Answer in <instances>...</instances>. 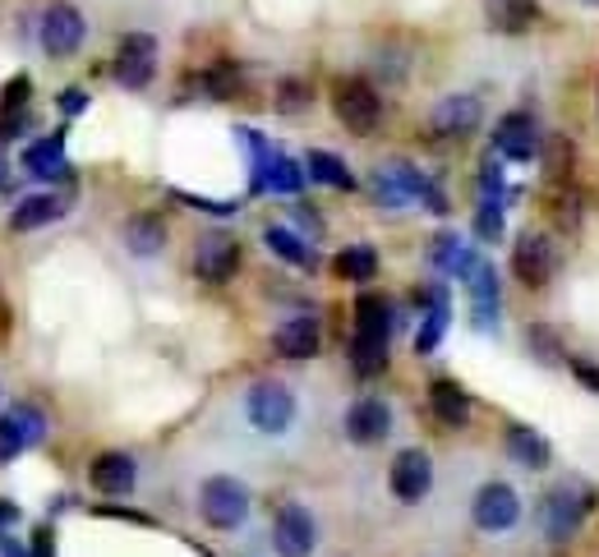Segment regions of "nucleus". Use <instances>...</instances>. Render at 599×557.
I'll list each match as a JSON object with an SVG mask.
<instances>
[{"label":"nucleus","mask_w":599,"mask_h":557,"mask_svg":"<svg viewBox=\"0 0 599 557\" xmlns=\"http://www.w3.org/2000/svg\"><path fill=\"white\" fill-rule=\"evenodd\" d=\"M369 189H373V198H379V208H388V212H402L411 204H425L429 212H448V198H442V189L429 181L425 171H415L402 158L373 166Z\"/></svg>","instance_id":"nucleus-1"},{"label":"nucleus","mask_w":599,"mask_h":557,"mask_svg":"<svg viewBox=\"0 0 599 557\" xmlns=\"http://www.w3.org/2000/svg\"><path fill=\"white\" fill-rule=\"evenodd\" d=\"M590 507H595V494L586 484H576V479H563V484H553L544 502H540V530H544V539L553 544H567L576 530H581V521L590 517Z\"/></svg>","instance_id":"nucleus-2"},{"label":"nucleus","mask_w":599,"mask_h":557,"mask_svg":"<svg viewBox=\"0 0 599 557\" xmlns=\"http://www.w3.org/2000/svg\"><path fill=\"white\" fill-rule=\"evenodd\" d=\"M332 111H337V120L350 134H360V139H369V134L383 125V97L369 79H337V88H332Z\"/></svg>","instance_id":"nucleus-3"},{"label":"nucleus","mask_w":599,"mask_h":557,"mask_svg":"<svg viewBox=\"0 0 599 557\" xmlns=\"http://www.w3.org/2000/svg\"><path fill=\"white\" fill-rule=\"evenodd\" d=\"M296 392L286 387V383H273V378H263V383H254L245 392V419L258 429V433H268V438H281L286 429L296 425Z\"/></svg>","instance_id":"nucleus-4"},{"label":"nucleus","mask_w":599,"mask_h":557,"mask_svg":"<svg viewBox=\"0 0 599 557\" xmlns=\"http://www.w3.org/2000/svg\"><path fill=\"white\" fill-rule=\"evenodd\" d=\"M198 517H204L212 530H235L250 517V488L231 479V475H212L204 488H198Z\"/></svg>","instance_id":"nucleus-5"},{"label":"nucleus","mask_w":599,"mask_h":557,"mask_svg":"<svg viewBox=\"0 0 599 557\" xmlns=\"http://www.w3.org/2000/svg\"><path fill=\"white\" fill-rule=\"evenodd\" d=\"M111 74H116V83L129 88V93L148 88L152 74H158V37H148V33H125L120 47H116V60H111Z\"/></svg>","instance_id":"nucleus-6"},{"label":"nucleus","mask_w":599,"mask_h":557,"mask_svg":"<svg viewBox=\"0 0 599 557\" xmlns=\"http://www.w3.org/2000/svg\"><path fill=\"white\" fill-rule=\"evenodd\" d=\"M240 272V240L227 231H208L194 244V277L204 286H227Z\"/></svg>","instance_id":"nucleus-7"},{"label":"nucleus","mask_w":599,"mask_h":557,"mask_svg":"<svg viewBox=\"0 0 599 557\" xmlns=\"http://www.w3.org/2000/svg\"><path fill=\"white\" fill-rule=\"evenodd\" d=\"M388 488H392V498L406 502V507L425 502L429 488H434V461H429V452H419V448L396 452L392 456V471H388Z\"/></svg>","instance_id":"nucleus-8"},{"label":"nucleus","mask_w":599,"mask_h":557,"mask_svg":"<svg viewBox=\"0 0 599 557\" xmlns=\"http://www.w3.org/2000/svg\"><path fill=\"white\" fill-rule=\"evenodd\" d=\"M544 148L540 120L530 111H507V116L494 125V152L503 162H530Z\"/></svg>","instance_id":"nucleus-9"},{"label":"nucleus","mask_w":599,"mask_h":557,"mask_svg":"<svg viewBox=\"0 0 599 557\" xmlns=\"http://www.w3.org/2000/svg\"><path fill=\"white\" fill-rule=\"evenodd\" d=\"M42 438H47V415L37 406H28V401H19V406H10L0 415V461L24 456Z\"/></svg>","instance_id":"nucleus-10"},{"label":"nucleus","mask_w":599,"mask_h":557,"mask_svg":"<svg viewBox=\"0 0 599 557\" xmlns=\"http://www.w3.org/2000/svg\"><path fill=\"white\" fill-rule=\"evenodd\" d=\"M480 120H484V106L475 93H448L429 111V134L434 139H465V134L480 129Z\"/></svg>","instance_id":"nucleus-11"},{"label":"nucleus","mask_w":599,"mask_h":557,"mask_svg":"<svg viewBox=\"0 0 599 557\" xmlns=\"http://www.w3.org/2000/svg\"><path fill=\"white\" fill-rule=\"evenodd\" d=\"M517 517H521V498H517V488H512V484H503V479L484 484L480 494H475V502H471V521H475L484 534H503V530H512Z\"/></svg>","instance_id":"nucleus-12"},{"label":"nucleus","mask_w":599,"mask_h":557,"mask_svg":"<svg viewBox=\"0 0 599 557\" xmlns=\"http://www.w3.org/2000/svg\"><path fill=\"white\" fill-rule=\"evenodd\" d=\"M83 33H88L83 14H79L74 5H65V0L47 5V14H42V28H37V37H42V51L56 56V60L74 56V51L83 47Z\"/></svg>","instance_id":"nucleus-13"},{"label":"nucleus","mask_w":599,"mask_h":557,"mask_svg":"<svg viewBox=\"0 0 599 557\" xmlns=\"http://www.w3.org/2000/svg\"><path fill=\"white\" fill-rule=\"evenodd\" d=\"M319 544V525L300 502H281L277 521H273V548L281 557H309Z\"/></svg>","instance_id":"nucleus-14"},{"label":"nucleus","mask_w":599,"mask_h":557,"mask_svg":"<svg viewBox=\"0 0 599 557\" xmlns=\"http://www.w3.org/2000/svg\"><path fill=\"white\" fill-rule=\"evenodd\" d=\"M553 272H558V250H553V240L540 231H526L512 244V277L521 286H544Z\"/></svg>","instance_id":"nucleus-15"},{"label":"nucleus","mask_w":599,"mask_h":557,"mask_svg":"<svg viewBox=\"0 0 599 557\" xmlns=\"http://www.w3.org/2000/svg\"><path fill=\"white\" fill-rule=\"evenodd\" d=\"M465 291H471V314H475V327L480 332H494L498 323V291H503V281L494 272V263H484L475 258L471 267H465Z\"/></svg>","instance_id":"nucleus-16"},{"label":"nucleus","mask_w":599,"mask_h":557,"mask_svg":"<svg viewBox=\"0 0 599 557\" xmlns=\"http://www.w3.org/2000/svg\"><path fill=\"white\" fill-rule=\"evenodd\" d=\"M392 433V406L379 396H360L355 406L346 410V438L355 448H373V442H383Z\"/></svg>","instance_id":"nucleus-17"},{"label":"nucleus","mask_w":599,"mask_h":557,"mask_svg":"<svg viewBox=\"0 0 599 557\" xmlns=\"http://www.w3.org/2000/svg\"><path fill=\"white\" fill-rule=\"evenodd\" d=\"M273 350L281 360H314L323 350V323L314 314H296L273 332Z\"/></svg>","instance_id":"nucleus-18"},{"label":"nucleus","mask_w":599,"mask_h":557,"mask_svg":"<svg viewBox=\"0 0 599 557\" xmlns=\"http://www.w3.org/2000/svg\"><path fill=\"white\" fill-rule=\"evenodd\" d=\"M88 479H93L97 494L125 498V494H135V484H139V465H135V456H125V452H102L93 461V471H88Z\"/></svg>","instance_id":"nucleus-19"},{"label":"nucleus","mask_w":599,"mask_h":557,"mask_svg":"<svg viewBox=\"0 0 599 557\" xmlns=\"http://www.w3.org/2000/svg\"><path fill=\"white\" fill-rule=\"evenodd\" d=\"M350 337H360V341H392V300H383V295H373V291H365V295H355V332Z\"/></svg>","instance_id":"nucleus-20"},{"label":"nucleus","mask_w":599,"mask_h":557,"mask_svg":"<svg viewBox=\"0 0 599 557\" xmlns=\"http://www.w3.org/2000/svg\"><path fill=\"white\" fill-rule=\"evenodd\" d=\"M429 410L442 429H461L465 419H471V396H465V387H457L452 378H434L429 383Z\"/></svg>","instance_id":"nucleus-21"},{"label":"nucleus","mask_w":599,"mask_h":557,"mask_svg":"<svg viewBox=\"0 0 599 557\" xmlns=\"http://www.w3.org/2000/svg\"><path fill=\"white\" fill-rule=\"evenodd\" d=\"M120 240H125V250L135 254V258H158L166 250V221L152 217V212H139V217L125 221Z\"/></svg>","instance_id":"nucleus-22"},{"label":"nucleus","mask_w":599,"mask_h":557,"mask_svg":"<svg viewBox=\"0 0 599 557\" xmlns=\"http://www.w3.org/2000/svg\"><path fill=\"white\" fill-rule=\"evenodd\" d=\"M24 171L37 175V181H65V175H70V162H65V134L28 143L24 148Z\"/></svg>","instance_id":"nucleus-23"},{"label":"nucleus","mask_w":599,"mask_h":557,"mask_svg":"<svg viewBox=\"0 0 599 557\" xmlns=\"http://www.w3.org/2000/svg\"><path fill=\"white\" fill-rule=\"evenodd\" d=\"M503 442H507V456H512L521 471H544V465L553 461L549 438H544L540 429H530V425H512Z\"/></svg>","instance_id":"nucleus-24"},{"label":"nucleus","mask_w":599,"mask_h":557,"mask_svg":"<svg viewBox=\"0 0 599 557\" xmlns=\"http://www.w3.org/2000/svg\"><path fill=\"white\" fill-rule=\"evenodd\" d=\"M65 217V204L56 194H28V198H19L14 212H10V231H42V227H51V221Z\"/></svg>","instance_id":"nucleus-25"},{"label":"nucleus","mask_w":599,"mask_h":557,"mask_svg":"<svg viewBox=\"0 0 599 557\" xmlns=\"http://www.w3.org/2000/svg\"><path fill=\"white\" fill-rule=\"evenodd\" d=\"M484 19L498 33H526L540 19V0H484Z\"/></svg>","instance_id":"nucleus-26"},{"label":"nucleus","mask_w":599,"mask_h":557,"mask_svg":"<svg viewBox=\"0 0 599 557\" xmlns=\"http://www.w3.org/2000/svg\"><path fill=\"white\" fill-rule=\"evenodd\" d=\"M448 318H452L448 291H442V286H434V291H429V309H425V323H419V332H415V350H419V355H429V350L442 341V332H448Z\"/></svg>","instance_id":"nucleus-27"},{"label":"nucleus","mask_w":599,"mask_h":557,"mask_svg":"<svg viewBox=\"0 0 599 557\" xmlns=\"http://www.w3.org/2000/svg\"><path fill=\"white\" fill-rule=\"evenodd\" d=\"M332 267H337L342 281L365 286V281L379 277V254H373V244H350V250H342L337 258H332Z\"/></svg>","instance_id":"nucleus-28"},{"label":"nucleus","mask_w":599,"mask_h":557,"mask_svg":"<svg viewBox=\"0 0 599 557\" xmlns=\"http://www.w3.org/2000/svg\"><path fill=\"white\" fill-rule=\"evenodd\" d=\"M480 254H471L461 244V235H452V231H442V235H434V244H429V263L438 267V272H457V277H465V267H471Z\"/></svg>","instance_id":"nucleus-29"},{"label":"nucleus","mask_w":599,"mask_h":557,"mask_svg":"<svg viewBox=\"0 0 599 557\" xmlns=\"http://www.w3.org/2000/svg\"><path fill=\"white\" fill-rule=\"evenodd\" d=\"M304 175H309V181H319V185H327V189H355V175L346 171V162L332 158V152H323V148H314L304 158Z\"/></svg>","instance_id":"nucleus-30"},{"label":"nucleus","mask_w":599,"mask_h":557,"mask_svg":"<svg viewBox=\"0 0 599 557\" xmlns=\"http://www.w3.org/2000/svg\"><path fill=\"white\" fill-rule=\"evenodd\" d=\"M263 244L281 258V263H291V267H314V250L291 231V227H268L263 231Z\"/></svg>","instance_id":"nucleus-31"},{"label":"nucleus","mask_w":599,"mask_h":557,"mask_svg":"<svg viewBox=\"0 0 599 557\" xmlns=\"http://www.w3.org/2000/svg\"><path fill=\"white\" fill-rule=\"evenodd\" d=\"M235 88H240V70H235V65H227V60H217V65H208V70L198 74V93H204L208 102L235 97Z\"/></svg>","instance_id":"nucleus-32"},{"label":"nucleus","mask_w":599,"mask_h":557,"mask_svg":"<svg viewBox=\"0 0 599 557\" xmlns=\"http://www.w3.org/2000/svg\"><path fill=\"white\" fill-rule=\"evenodd\" d=\"M300 185H304V166H296L291 158H286V152H273L263 189H273V194H300Z\"/></svg>","instance_id":"nucleus-33"},{"label":"nucleus","mask_w":599,"mask_h":557,"mask_svg":"<svg viewBox=\"0 0 599 557\" xmlns=\"http://www.w3.org/2000/svg\"><path fill=\"white\" fill-rule=\"evenodd\" d=\"M350 369L360 378H379L388 369V346L383 341H360L350 337Z\"/></svg>","instance_id":"nucleus-34"},{"label":"nucleus","mask_w":599,"mask_h":557,"mask_svg":"<svg viewBox=\"0 0 599 557\" xmlns=\"http://www.w3.org/2000/svg\"><path fill=\"white\" fill-rule=\"evenodd\" d=\"M503 231H507V217H503V204L498 198H484L475 208V235L484 244H503Z\"/></svg>","instance_id":"nucleus-35"},{"label":"nucleus","mask_w":599,"mask_h":557,"mask_svg":"<svg viewBox=\"0 0 599 557\" xmlns=\"http://www.w3.org/2000/svg\"><path fill=\"white\" fill-rule=\"evenodd\" d=\"M480 194H484V198H498V204H507V198H512V189H507V171H503V162H498V152H494V158H484V166H480Z\"/></svg>","instance_id":"nucleus-36"},{"label":"nucleus","mask_w":599,"mask_h":557,"mask_svg":"<svg viewBox=\"0 0 599 557\" xmlns=\"http://www.w3.org/2000/svg\"><path fill=\"white\" fill-rule=\"evenodd\" d=\"M309 102H314V93H309L304 79H281L277 83V111H286V116H296V111H304Z\"/></svg>","instance_id":"nucleus-37"},{"label":"nucleus","mask_w":599,"mask_h":557,"mask_svg":"<svg viewBox=\"0 0 599 557\" xmlns=\"http://www.w3.org/2000/svg\"><path fill=\"white\" fill-rule=\"evenodd\" d=\"M567 369H572V378H576V383H581L586 392H595V396H599V364H590V360H576V355H572Z\"/></svg>","instance_id":"nucleus-38"},{"label":"nucleus","mask_w":599,"mask_h":557,"mask_svg":"<svg viewBox=\"0 0 599 557\" xmlns=\"http://www.w3.org/2000/svg\"><path fill=\"white\" fill-rule=\"evenodd\" d=\"M28 88H33L28 74H19V79L5 88V111H24V106H28Z\"/></svg>","instance_id":"nucleus-39"},{"label":"nucleus","mask_w":599,"mask_h":557,"mask_svg":"<svg viewBox=\"0 0 599 557\" xmlns=\"http://www.w3.org/2000/svg\"><path fill=\"white\" fill-rule=\"evenodd\" d=\"M83 106H88V93H83V88H65V93H60V111H65V116H79Z\"/></svg>","instance_id":"nucleus-40"},{"label":"nucleus","mask_w":599,"mask_h":557,"mask_svg":"<svg viewBox=\"0 0 599 557\" xmlns=\"http://www.w3.org/2000/svg\"><path fill=\"white\" fill-rule=\"evenodd\" d=\"M185 204H194L198 212H217V217H231L235 212V204H217V198H194V194H181Z\"/></svg>","instance_id":"nucleus-41"},{"label":"nucleus","mask_w":599,"mask_h":557,"mask_svg":"<svg viewBox=\"0 0 599 557\" xmlns=\"http://www.w3.org/2000/svg\"><path fill=\"white\" fill-rule=\"evenodd\" d=\"M530 350H549V360H558V346H553L549 327H530Z\"/></svg>","instance_id":"nucleus-42"},{"label":"nucleus","mask_w":599,"mask_h":557,"mask_svg":"<svg viewBox=\"0 0 599 557\" xmlns=\"http://www.w3.org/2000/svg\"><path fill=\"white\" fill-rule=\"evenodd\" d=\"M33 553H37V557H56V553H51V534H47V530H37V539H33Z\"/></svg>","instance_id":"nucleus-43"},{"label":"nucleus","mask_w":599,"mask_h":557,"mask_svg":"<svg viewBox=\"0 0 599 557\" xmlns=\"http://www.w3.org/2000/svg\"><path fill=\"white\" fill-rule=\"evenodd\" d=\"M0 557H28V548H14L10 539H0Z\"/></svg>","instance_id":"nucleus-44"},{"label":"nucleus","mask_w":599,"mask_h":557,"mask_svg":"<svg viewBox=\"0 0 599 557\" xmlns=\"http://www.w3.org/2000/svg\"><path fill=\"white\" fill-rule=\"evenodd\" d=\"M5 521H19V507H10V502H0V525Z\"/></svg>","instance_id":"nucleus-45"},{"label":"nucleus","mask_w":599,"mask_h":557,"mask_svg":"<svg viewBox=\"0 0 599 557\" xmlns=\"http://www.w3.org/2000/svg\"><path fill=\"white\" fill-rule=\"evenodd\" d=\"M5 175H10V166H5V152H0V185H5Z\"/></svg>","instance_id":"nucleus-46"}]
</instances>
